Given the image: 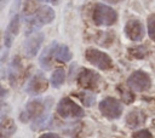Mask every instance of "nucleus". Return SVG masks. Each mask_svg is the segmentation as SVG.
Segmentation results:
<instances>
[{
    "label": "nucleus",
    "mask_w": 155,
    "mask_h": 138,
    "mask_svg": "<svg viewBox=\"0 0 155 138\" xmlns=\"http://www.w3.org/2000/svg\"><path fill=\"white\" fill-rule=\"evenodd\" d=\"M54 19V11L48 6H41L38 7L36 11L27 17L25 24H27V31L33 33L35 29L51 23Z\"/></svg>",
    "instance_id": "nucleus-1"
},
{
    "label": "nucleus",
    "mask_w": 155,
    "mask_h": 138,
    "mask_svg": "<svg viewBox=\"0 0 155 138\" xmlns=\"http://www.w3.org/2000/svg\"><path fill=\"white\" fill-rule=\"evenodd\" d=\"M93 22L97 25H113L117 19V13L114 8L104 5V4H97L93 10L92 15Z\"/></svg>",
    "instance_id": "nucleus-2"
},
{
    "label": "nucleus",
    "mask_w": 155,
    "mask_h": 138,
    "mask_svg": "<svg viewBox=\"0 0 155 138\" xmlns=\"http://www.w3.org/2000/svg\"><path fill=\"white\" fill-rule=\"evenodd\" d=\"M45 104L41 100H31L27 104L25 109L21 114V120L23 122H27L29 120H35L34 125L44 122L45 119Z\"/></svg>",
    "instance_id": "nucleus-3"
},
{
    "label": "nucleus",
    "mask_w": 155,
    "mask_h": 138,
    "mask_svg": "<svg viewBox=\"0 0 155 138\" xmlns=\"http://www.w3.org/2000/svg\"><path fill=\"white\" fill-rule=\"evenodd\" d=\"M57 113L59 116L64 117V119H69V117H82L84 116V110L80 105H78L74 100H71L70 98L65 97L63 99L59 100L58 105H57Z\"/></svg>",
    "instance_id": "nucleus-4"
},
{
    "label": "nucleus",
    "mask_w": 155,
    "mask_h": 138,
    "mask_svg": "<svg viewBox=\"0 0 155 138\" xmlns=\"http://www.w3.org/2000/svg\"><path fill=\"white\" fill-rule=\"evenodd\" d=\"M85 57L91 64H93L94 67H97V68H99L102 70L109 69L111 67V58L107 53H104V52H102L99 50L88 48L85 52Z\"/></svg>",
    "instance_id": "nucleus-5"
},
{
    "label": "nucleus",
    "mask_w": 155,
    "mask_h": 138,
    "mask_svg": "<svg viewBox=\"0 0 155 138\" xmlns=\"http://www.w3.org/2000/svg\"><path fill=\"white\" fill-rule=\"evenodd\" d=\"M99 110L108 119H117L122 113V105L115 98L107 97L99 103Z\"/></svg>",
    "instance_id": "nucleus-6"
},
{
    "label": "nucleus",
    "mask_w": 155,
    "mask_h": 138,
    "mask_svg": "<svg viewBox=\"0 0 155 138\" xmlns=\"http://www.w3.org/2000/svg\"><path fill=\"white\" fill-rule=\"evenodd\" d=\"M127 85L137 92H143L150 87V77L144 71H134L127 80Z\"/></svg>",
    "instance_id": "nucleus-7"
},
{
    "label": "nucleus",
    "mask_w": 155,
    "mask_h": 138,
    "mask_svg": "<svg viewBox=\"0 0 155 138\" xmlns=\"http://www.w3.org/2000/svg\"><path fill=\"white\" fill-rule=\"evenodd\" d=\"M78 82L81 87L87 90H96L99 82V75L90 69H82L78 76Z\"/></svg>",
    "instance_id": "nucleus-8"
},
{
    "label": "nucleus",
    "mask_w": 155,
    "mask_h": 138,
    "mask_svg": "<svg viewBox=\"0 0 155 138\" xmlns=\"http://www.w3.org/2000/svg\"><path fill=\"white\" fill-rule=\"evenodd\" d=\"M42 41H44V34L42 33L35 31V33L30 34L27 38L25 42H24V53H25V56L27 57H34L38 53Z\"/></svg>",
    "instance_id": "nucleus-9"
},
{
    "label": "nucleus",
    "mask_w": 155,
    "mask_h": 138,
    "mask_svg": "<svg viewBox=\"0 0 155 138\" xmlns=\"http://www.w3.org/2000/svg\"><path fill=\"white\" fill-rule=\"evenodd\" d=\"M125 34L133 41H140L144 38V25L138 19H131L125 25Z\"/></svg>",
    "instance_id": "nucleus-10"
},
{
    "label": "nucleus",
    "mask_w": 155,
    "mask_h": 138,
    "mask_svg": "<svg viewBox=\"0 0 155 138\" xmlns=\"http://www.w3.org/2000/svg\"><path fill=\"white\" fill-rule=\"evenodd\" d=\"M48 86V81L42 74H35L30 80L27 86V92L29 94H40L44 91H46Z\"/></svg>",
    "instance_id": "nucleus-11"
},
{
    "label": "nucleus",
    "mask_w": 155,
    "mask_h": 138,
    "mask_svg": "<svg viewBox=\"0 0 155 138\" xmlns=\"http://www.w3.org/2000/svg\"><path fill=\"white\" fill-rule=\"evenodd\" d=\"M19 28V15H15L11 22L8 23V27L5 31V46L8 48L13 41V38L17 35Z\"/></svg>",
    "instance_id": "nucleus-12"
},
{
    "label": "nucleus",
    "mask_w": 155,
    "mask_h": 138,
    "mask_svg": "<svg viewBox=\"0 0 155 138\" xmlns=\"http://www.w3.org/2000/svg\"><path fill=\"white\" fill-rule=\"evenodd\" d=\"M19 74H21V61L18 57H15L8 67V79L12 85L16 84V81L19 77Z\"/></svg>",
    "instance_id": "nucleus-13"
},
{
    "label": "nucleus",
    "mask_w": 155,
    "mask_h": 138,
    "mask_svg": "<svg viewBox=\"0 0 155 138\" xmlns=\"http://www.w3.org/2000/svg\"><path fill=\"white\" fill-rule=\"evenodd\" d=\"M53 56L62 62H68L71 58V52L69 50L68 46L65 45H56L54 51H53Z\"/></svg>",
    "instance_id": "nucleus-14"
},
{
    "label": "nucleus",
    "mask_w": 155,
    "mask_h": 138,
    "mask_svg": "<svg viewBox=\"0 0 155 138\" xmlns=\"http://www.w3.org/2000/svg\"><path fill=\"white\" fill-rule=\"evenodd\" d=\"M144 120H145V116L139 110L131 111L128 114L127 119H126V121H127V123H128L130 127H138V126H140L144 122Z\"/></svg>",
    "instance_id": "nucleus-15"
},
{
    "label": "nucleus",
    "mask_w": 155,
    "mask_h": 138,
    "mask_svg": "<svg viewBox=\"0 0 155 138\" xmlns=\"http://www.w3.org/2000/svg\"><path fill=\"white\" fill-rule=\"evenodd\" d=\"M65 80V71L63 68L56 69L51 75V84L53 87H59Z\"/></svg>",
    "instance_id": "nucleus-16"
},
{
    "label": "nucleus",
    "mask_w": 155,
    "mask_h": 138,
    "mask_svg": "<svg viewBox=\"0 0 155 138\" xmlns=\"http://www.w3.org/2000/svg\"><path fill=\"white\" fill-rule=\"evenodd\" d=\"M13 131H15L13 121L11 119H5L2 116V120H1V133H2V138H5L6 136H10Z\"/></svg>",
    "instance_id": "nucleus-17"
},
{
    "label": "nucleus",
    "mask_w": 155,
    "mask_h": 138,
    "mask_svg": "<svg viewBox=\"0 0 155 138\" xmlns=\"http://www.w3.org/2000/svg\"><path fill=\"white\" fill-rule=\"evenodd\" d=\"M54 45H56V42H53L52 46L47 47V48L42 52V54H41V57H40V63H41V65H42L44 68H48V65H50L48 58H50L51 54H53V51H54V47H53V46H54Z\"/></svg>",
    "instance_id": "nucleus-18"
},
{
    "label": "nucleus",
    "mask_w": 155,
    "mask_h": 138,
    "mask_svg": "<svg viewBox=\"0 0 155 138\" xmlns=\"http://www.w3.org/2000/svg\"><path fill=\"white\" fill-rule=\"evenodd\" d=\"M148 33L151 40L155 41V15H151L148 18Z\"/></svg>",
    "instance_id": "nucleus-19"
},
{
    "label": "nucleus",
    "mask_w": 155,
    "mask_h": 138,
    "mask_svg": "<svg viewBox=\"0 0 155 138\" xmlns=\"http://www.w3.org/2000/svg\"><path fill=\"white\" fill-rule=\"evenodd\" d=\"M80 98L82 99L84 104H85V105H87V107H91V105H92V103H93V100H94V97H93V96H91V94H88L87 92L81 93V94H80Z\"/></svg>",
    "instance_id": "nucleus-20"
},
{
    "label": "nucleus",
    "mask_w": 155,
    "mask_h": 138,
    "mask_svg": "<svg viewBox=\"0 0 155 138\" xmlns=\"http://www.w3.org/2000/svg\"><path fill=\"white\" fill-rule=\"evenodd\" d=\"M133 138H151V133L147 130H140L133 134Z\"/></svg>",
    "instance_id": "nucleus-21"
},
{
    "label": "nucleus",
    "mask_w": 155,
    "mask_h": 138,
    "mask_svg": "<svg viewBox=\"0 0 155 138\" xmlns=\"http://www.w3.org/2000/svg\"><path fill=\"white\" fill-rule=\"evenodd\" d=\"M39 138H61V137L58 134H56V133H45V134L40 136Z\"/></svg>",
    "instance_id": "nucleus-22"
},
{
    "label": "nucleus",
    "mask_w": 155,
    "mask_h": 138,
    "mask_svg": "<svg viewBox=\"0 0 155 138\" xmlns=\"http://www.w3.org/2000/svg\"><path fill=\"white\" fill-rule=\"evenodd\" d=\"M41 1H46V2H50V4H58L61 0H41Z\"/></svg>",
    "instance_id": "nucleus-23"
},
{
    "label": "nucleus",
    "mask_w": 155,
    "mask_h": 138,
    "mask_svg": "<svg viewBox=\"0 0 155 138\" xmlns=\"http://www.w3.org/2000/svg\"><path fill=\"white\" fill-rule=\"evenodd\" d=\"M7 1H8V0H0V7H1V8H4V7H5V5L7 4Z\"/></svg>",
    "instance_id": "nucleus-24"
},
{
    "label": "nucleus",
    "mask_w": 155,
    "mask_h": 138,
    "mask_svg": "<svg viewBox=\"0 0 155 138\" xmlns=\"http://www.w3.org/2000/svg\"><path fill=\"white\" fill-rule=\"evenodd\" d=\"M107 1L113 2V4H116V2H120V1H122V0H107Z\"/></svg>",
    "instance_id": "nucleus-25"
}]
</instances>
